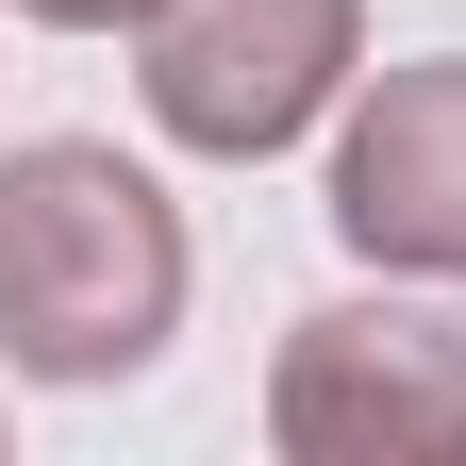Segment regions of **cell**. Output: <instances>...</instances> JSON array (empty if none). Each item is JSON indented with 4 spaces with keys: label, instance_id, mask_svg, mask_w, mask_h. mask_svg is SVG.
I'll return each instance as SVG.
<instances>
[{
    "label": "cell",
    "instance_id": "cell-2",
    "mask_svg": "<svg viewBox=\"0 0 466 466\" xmlns=\"http://www.w3.org/2000/svg\"><path fill=\"white\" fill-rule=\"evenodd\" d=\"M367 67V0H150L134 17V100L167 150L200 167H267Z\"/></svg>",
    "mask_w": 466,
    "mask_h": 466
},
{
    "label": "cell",
    "instance_id": "cell-4",
    "mask_svg": "<svg viewBox=\"0 0 466 466\" xmlns=\"http://www.w3.org/2000/svg\"><path fill=\"white\" fill-rule=\"evenodd\" d=\"M333 233L383 283H466V50H417L333 134Z\"/></svg>",
    "mask_w": 466,
    "mask_h": 466
},
{
    "label": "cell",
    "instance_id": "cell-1",
    "mask_svg": "<svg viewBox=\"0 0 466 466\" xmlns=\"http://www.w3.org/2000/svg\"><path fill=\"white\" fill-rule=\"evenodd\" d=\"M184 200L100 134L0 150V367L17 383H134L184 333Z\"/></svg>",
    "mask_w": 466,
    "mask_h": 466
},
{
    "label": "cell",
    "instance_id": "cell-3",
    "mask_svg": "<svg viewBox=\"0 0 466 466\" xmlns=\"http://www.w3.org/2000/svg\"><path fill=\"white\" fill-rule=\"evenodd\" d=\"M267 450L283 466L466 450V317H433V300H317L267 350Z\"/></svg>",
    "mask_w": 466,
    "mask_h": 466
},
{
    "label": "cell",
    "instance_id": "cell-5",
    "mask_svg": "<svg viewBox=\"0 0 466 466\" xmlns=\"http://www.w3.org/2000/svg\"><path fill=\"white\" fill-rule=\"evenodd\" d=\"M17 17H34V34H134L150 0H17Z\"/></svg>",
    "mask_w": 466,
    "mask_h": 466
}]
</instances>
